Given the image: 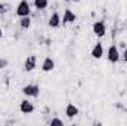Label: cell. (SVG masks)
<instances>
[{"label":"cell","mask_w":127,"mask_h":126,"mask_svg":"<svg viewBox=\"0 0 127 126\" xmlns=\"http://www.w3.org/2000/svg\"><path fill=\"white\" fill-rule=\"evenodd\" d=\"M64 1H71V0H64Z\"/></svg>","instance_id":"cell-19"},{"label":"cell","mask_w":127,"mask_h":126,"mask_svg":"<svg viewBox=\"0 0 127 126\" xmlns=\"http://www.w3.org/2000/svg\"><path fill=\"white\" fill-rule=\"evenodd\" d=\"M123 61H124V63H127V48L124 49V52H123Z\"/></svg>","instance_id":"cell-17"},{"label":"cell","mask_w":127,"mask_h":126,"mask_svg":"<svg viewBox=\"0 0 127 126\" xmlns=\"http://www.w3.org/2000/svg\"><path fill=\"white\" fill-rule=\"evenodd\" d=\"M106 60L112 64H115V63L120 61V52H118V48H117L115 45H111V46H109L108 54H106Z\"/></svg>","instance_id":"cell-3"},{"label":"cell","mask_w":127,"mask_h":126,"mask_svg":"<svg viewBox=\"0 0 127 126\" xmlns=\"http://www.w3.org/2000/svg\"><path fill=\"white\" fill-rule=\"evenodd\" d=\"M92 57H93L95 60H100V58L103 57V45H102L100 42H97L95 46H93V49H92Z\"/></svg>","instance_id":"cell-8"},{"label":"cell","mask_w":127,"mask_h":126,"mask_svg":"<svg viewBox=\"0 0 127 126\" xmlns=\"http://www.w3.org/2000/svg\"><path fill=\"white\" fill-rule=\"evenodd\" d=\"M6 12H7V4L0 3V15H3V13H6Z\"/></svg>","instance_id":"cell-15"},{"label":"cell","mask_w":127,"mask_h":126,"mask_svg":"<svg viewBox=\"0 0 127 126\" xmlns=\"http://www.w3.org/2000/svg\"><path fill=\"white\" fill-rule=\"evenodd\" d=\"M19 110H21V113H24V114H31L32 111H34V104L30 102L28 99H22L21 104H19Z\"/></svg>","instance_id":"cell-6"},{"label":"cell","mask_w":127,"mask_h":126,"mask_svg":"<svg viewBox=\"0 0 127 126\" xmlns=\"http://www.w3.org/2000/svg\"><path fill=\"white\" fill-rule=\"evenodd\" d=\"M22 94L25 95V96H28V98H37L40 95V86L28 83V85H25L22 88Z\"/></svg>","instance_id":"cell-2"},{"label":"cell","mask_w":127,"mask_h":126,"mask_svg":"<svg viewBox=\"0 0 127 126\" xmlns=\"http://www.w3.org/2000/svg\"><path fill=\"white\" fill-rule=\"evenodd\" d=\"M61 24H62V22H61V16H59V13H58V12L52 13L50 18H49V27H52V28H58Z\"/></svg>","instance_id":"cell-9"},{"label":"cell","mask_w":127,"mask_h":126,"mask_svg":"<svg viewBox=\"0 0 127 126\" xmlns=\"http://www.w3.org/2000/svg\"><path fill=\"white\" fill-rule=\"evenodd\" d=\"M3 37V30H1V27H0V39Z\"/></svg>","instance_id":"cell-18"},{"label":"cell","mask_w":127,"mask_h":126,"mask_svg":"<svg viewBox=\"0 0 127 126\" xmlns=\"http://www.w3.org/2000/svg\"><path fill=\"white\" fill-rule=\"evenodd\" d=\"M47 4H49V0H34V7H35L37 10H43V9H46Z\"/></svg>","instance_id":"cell-13"},{"label":"cell","mask_w":127,"mask_h":126,"mask_svg":"<svg viewBox=\"0 0 127 126\" xmlns=\"http://www.w3.org/2000/svg\"><path fill=\"white\" fill-rule=\"evenodd\" d=\"M75 19H77V15L71 9H65L64 10V16L61 18V22H62L64 25H66V24H72Z\"/></svg>","instance_id":"cell-5"},{"label":"cell","mask_w":127,"mask_h":126,"mask_svg":"<svg viewBox=\"0 0 127 126\" xmlns=\"http://www.w3.org/2000/svg\"><path fill=\"white\" fill-rule=\"evenodd\" d=\"M50 125L53 126V125H59V126H62L64 125V122L61 120V119H58V117H53L52 120H50Z\"/></svg>","instance_id":"cell-14"},{"label":"cell","mask_w":127,"mask_h":126,"mask_svg":"<svg viewBox=\"0 0 127 126\" xmlns=\"http://www.w3.org/2000/svg\"><path fill=\"white\" fill-rule=\"evenodd\" d=\"M7 65H9L7 60H4V58H0V68H6Z\"/></svg>","instance_id":"cell-16"},{"label":"cell","mask_w":127,"mask_h":126,"mask_svg":"<svg viewBox=\"0 0 127 126\" xmlns=\"http://www.w3.org/2000/svg\"><path fill=\"white\" fill-rule=\"evenodd\" d=\"M53 68H55V61H53L50 57L44 58V61L41 64V70H43L44 73H49V71H52Z\"/></svg>","instance_id":"cell-10"},{"label":"cell","mask_w":127,"mask_h":126,"mask_svg":"<svg viewBox=\"0 0 127 126\" xmlns=\"http://www.w3.org/2000/svg\"><path fill=\"white\" fill-rule=\"evenodd\" d=\"M19 27L24 28V30L30 28V27H31V19H30V16H22V18L19 19Z\"/></svg>","instance_id":"cell-12"},{"label":"cell","mask_w":127,"mask_h":126,"mask_svg":"<svg viewBox=\"0 0 127 126\" xmlns=\"http://www.w3.org/2000/svg\"><path fill=\"white\" fill-rule=\"evenodd\" d=\"M74 1H80V0H74Z\"/></svg>","instance_id":"cell-20"},{"label":"cell","mask_w":127,"mask_h":126,"mask_svg":"<svg viewBox=\"0 0 127 126\" xmlns=\"http://www.w3.org/2000/svg\"><path fill=\"white\" fill-rule=\"evenodd\" d=\"M92 30H93V34L96 37H103L106 34V25L103 21H96L92 27Z\"/></svg>","instance_id":"cell-4"},{"label":"cell","mask_w":127,"mask_h":126,"mask_svg":"<svg viewBox=\"0 0 127 126\" xmlns=\"http://www.w3.org/2000/svg\"><path fill=\"white\" fill-rule=\"evenodd\" d=\"M35 67H37V57H35V55L28 57V58L25 60V63H24V70H25V71H32Z\"/></svg>","instance_id":"cell-7"},{"label":"cell","mask_w":127,"mask_h":126,"mask_svg":"<svg viewBox=\"0 0 127 126\" xmlns=\"http://www.w3.org/2000/svg\"><path fill=\"white\" fill-rule=\"evenodd\" d=\"M65 114H66V117H69V119H72V117H75L77 114H78V108L74 105V104H66V107H65Z\"/></svg>","instance_id":"cell-11"},{"label":"cell","mask_w":127,"mask_h":126,"mask_svg":"<svg viewBox=\"0 0 127 126\" xmlns=\"http://www.w3.org/2000/svg\"><path fill=\"white\" fill-rule=\"evenodd\" d=\"M30 12H31V7H30L28 0H21L19 4L16 6V15H18L19 18H22V16H30Z\"/></svg>","instance_id":"cell-1"}]
</instances>
